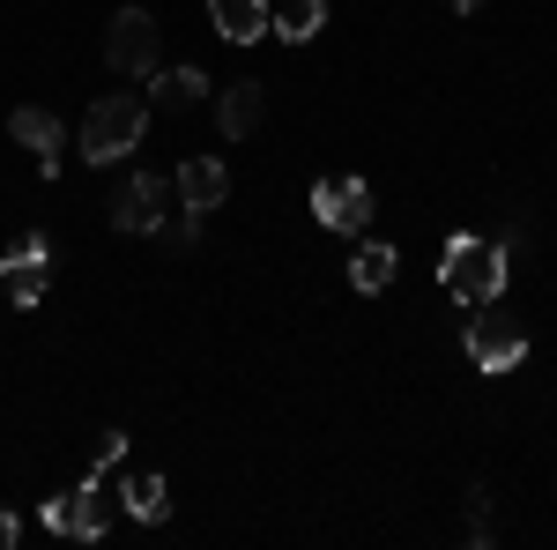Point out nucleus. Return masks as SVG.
Here are the masks:
<instances>
[{"label":"nucleus","mask_w":557,"mask_h":550,"mask_svg":"<svg viewBox=\"0 0 557 550\" xmlns=\"http://www.w3.org/2000/svg\"><path fill=\"white\" fill-rule=\"evenodd\" d=\"M446 291L461 297V305H491V297L506 291V246H491V239H446Z\"/></svg>","instance_id":"nucleus-2"},{"label":"nucleus","mask_w":557,"mask_h":550,"mask_svg":"<svg viewBox=\"0 0 557 550\" xmlns=\"http://www.w3.org/2000/svg\"><path fill=\"white\" fill-rule=\"evenodd\" d=\"M120 454H127V431H104V447H97L89 476H112V468H120Z\"/></svg>","instance_id":"nucleus-17"},{"label":"nucleus","mask_w":557,"mask_h":550,"mask_svg":"<svg viewBox=\"0 0 557 550\" xmlns=\"http://www.w3.org/2000/svg\"><path fill=\"white\" fill-rule=\"evenodd\" d=\"M312 209H320V223H327V231L357 239V231L372 223V186H364L357 171H335V179H320V186H312Z\"/></svg>","instance_id":"nucleus-4"},{"label":"nucleus","mask_w":557,"mask_h":550,"mask_svg":"<svg viewBox=\"0 0 557 550\" xmlns=\"http://www.w3.org/2000/svg\"><path fill=\"white\" fill-rule=\"evenodd\" d=\"M461 350H469L475 372H513L520 357H528V328H513V320H469Z\"/></svg>","instance_id":"nucleus-7"},{"label":"nucleus","mask_w":557,"mask_h":550,"mask_svg":"<svg viewBox=\"0 0 557 550\" xmlns=\"http://www.w3.org/2000/svg\"><path fill=\"white\" fill-rule=\"evenodd\" d=\"M120 506H127L134 521L157 528V521L172 513V491H164V476H127V484H120Z\"/></svg>","instance_id":"nucleus-14"},{"label":"nucleus","mask_w":557,"mask_h":550,"mask_svg":"<svg viewBox=\"0 0 557 550\" xmlns=\"http://www.w3.org/2000/svg\"><path fill=\"white\" fill-rule=\"evenodd\" d=\"M209 23H215V38L253 45V38H268L275 8H268V0H209Z\"/></svg>","instance_id":"nucleus-10"},{"label":"nucleus","mask_w":557,"mask_h":550,"mask_svg":"<svg viewBox=\"0 0 557 550\" xmlns=\"http://www.w3.org/2000/svg\"><path fill=\"white\" fill-rule=\"evenodd\" d=\"M8 543H15V513L0 506V550H8Z\"/></svg>","instance_id":"nucleus-19"},{"label":"nucleus","mask_w":557,"mask_h":550,"mask_svg":"<svg viewBox=\"0 0 557 550\" xmlns=\"http://www.w3.org/2000/svg\"><path fill=\"white\" fill-rule=\"evenodd\" d=\"M141 134H149V105L141 97H97L83 112V157L89 164H120L141 149Z\"/></svg>","instance_id":"nucleus-1"},{"label":"nucleus","mask_w":557,"mask_h":550,"mask_svg":"<svg viewBox=\"0 0 557 550\" xmlns=\"http://www.w3.org/2000/svg\"><path fill=\"white\" fill-rule=\"evenodd\" d=\"M469 536L491 543V499H483V491H469Z\"/></svg>","instance_id":"nucleus-18"},{"label":"nucleus","mask_w":557,"mask_h":550,"mask_svg":"<svg viewBox=\"0 0 557 550\" xmlns=\"http://www.w3.org/2000/svg\"><path fill=\"white\" fill-rule=\"evenodd\" d=\"M112 506H120V499L104 491V476H83V491H75V528H67V536H83V543H97V536L112 528Z\"/></svg>","instance_id":"nucleus-12"},{"label":"nucleus","mask_w":557,"mask_h":550,"mask_svg":"<svg viewBox=\"0 0 557 550\" xmlns=\"http://www.w3.org/2000/svg\"><path fill=\"white\" fill-rule=\"evenodd\" d=\"M8 134H15V142H23L30 157H38V171H45V179L60 171V120H52L45 105H15V120H8Z\"/></svg>","instance_id":"nucleus-9"},{"label":"nucleus","mask_w":557,"mask_h":550,"mask_svg":"<svg viewBox=\"0 0 557 550\" xmlns=\"http://www.w3.org/2000/svg\"><path fill=\"white\" fill-rule=\"evenodd\" d=\"M260 112H268L260 83H231L223 97H215V120H223V134H231V142H246V134L260 127Z\"/></svg>","instance_id":"nucleus-11"},{"label":"nucleus","mask_w":557,"mask_h":550,"mask_svg":"<svg viewBox=\"0 0 557 550\" xmlns=\"http://www.w3.org/2000/svg\"><path fill=\"white\" fill-rule=\"evenodd\" d=\"M178 209H194V216H209L215 201H223V194H231V171L215 164V157H186V164H178Z\"/></svg>","instance_id":"nucleus-8"},{"label":"nucleus","mask_w":557,"mask_h":550,"mask_svg":"<svg viewBox=\"0 0 557 550\" xmlns=\"http://www.w3.org/2000/svg\"><path fill=\"white\" fill-rule=\"evenodd\" d=\"M201 89H209L201 68H157V75H149V105H194Z\"/></svg>","instance_id":"nucleus-15"},{"label":"nucleus","mask_w":557,"mask_h":550,"mask_svg":"<svg viewBox=\"0 0 557 550\" xmlns=\"http://www.w3.org/2000/svg\"><path fill=\"white\" fill-rule=\"evenodd\" d=\"M45 283H52V246H45L38 231H23V239L0 254V291L15 297V305H38Z\"/></svg>","instance_id":"nucleus-6"},{"label":"nucleus","mask_w":557,"mask_h":550,"mask_svg":"<svg viewBox=\"0 0 557 550\" xmlns=\"http://www.w3.org/2000/svg\"><path fill=\"white\" fill-rule=\"evenodd\" d=\"M320 23H327V0H290L268 30H275L283 45H305V38H320Z\"/></svg>","instance_id":"nucleus-16"},{"label":"nucleus","mask_w":557,"mask_h":550,"mask_svg":"<svg viewBox=\"0 0 557 550\" xmlns=\"http://www.w3.org/2000/svg\"><path fill=\"white\" fill-rule=\"evenodd\" d=\"M104 60H112V75H157V60H164L157 15L149 8H120L112 30H104Z\"/></svg>","instance_id":"nucleus-3"},{"label":"nucleus","mask_w":557,"mask_h":550,"mask_svg":"<svg viewBox=\"0 0 557 550\" xmlns=\"http://www.w3.org/2000/svg\"><path fill=\"white\" fill-rule=\"evenodd\" d=\"M446 8H483V0H446Z\"/></svg>","instance_id":"nucleus-20"},{"label":"nucleus","mask_w":557,"mask_h":550,"mask_svg":"<svg viewBox=\"0 0 557 550\" xmlns=\"http://www.w3.org/2000/svg\"><path fill=\"white\" fill-rule=\"evenodd\" d=\"M172 201H178L172 179H157V171H134L127 186H120V201H112V223H120V231H164Z\"/></svg>","instance_id":"nucleus-5"},{"label":"nucleus","mask_w":557,"mask_h":550,"mask_svg":"<svg viewBox=\"0 0 557 550\" xmlns=\"http://www.w3.org/2000/svg\"><path fill=\"white\" fill-rule=\"evenodd\" d=\"M394 268H401V254H394L386 239H364L357 260H349V283H357V291H386V283H394Z\"/></svg>","instance_id":"nucleus-13"}]
</instances>
